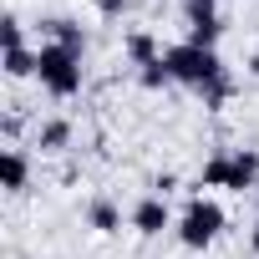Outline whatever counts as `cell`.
<instances>
[{"label":"cell","instance_id":"12","mask_svg":"<svg viewBox=\"0 0 259 259\" xmlns=\"http://www.w3.org/2000/svg\"><path fill=\"white\" fill-rule=\"evenodd\" d=\"M6 76H11V81L36 76V51H31V46H6Z\"/></svg>","mask_w":259,"mask_h":259},{"label":"cell","instance_id":"17","mask_svg":"<svg viewBox=\"0 0 259 259\" xmlns=\"http://www.w3.org/2000/svg\"><path fill=\"white\" fill-rule=\"evenodd\" d=\"M249 249H254V259H259V198H254V234H249Z\"/></svg>","mask_w":259,"mask_h":259},{"label":"cell","instance_id":"11","mask_svg":"<svg viewBox=\"0 0 259 259\" xmlns=\"http://www.w3.org/2000/svg\"><path fill=\"white\" fill-rule=\"evenodd\" d=\"M87 224H92L97 234H117V229H122V208H117L107 193H97V198H87Z\"/></svg>","mask_w":259,"mask_h":259},{"label":"cell","instance_id":"4","mask_svg":"<svg viewBox=\"0 0 259 259\" xmlns=\"http://www.w3.org/2000/svg\"><path fill=\"white\" fill-rule=\"evenodd\" d=\"M219 234H224V208H219L213 198L193 193V198L183 203V213H178V244H188V249H208Z\"/></svg>","mask_w":259,"mask_h":259},{"label":"cell","instance_id":"6","mask_svg":"<svg viewBox=\"0 0 259 259\" xmlns=\"http://www.w3.org/2000/svg\"><path fill=\"white\" fill-rule=\"evenodd\" d=\"M127 219H133V229H138L143 239H158V234L173 224V213H168V198H163V193H148V198H138Z\"/></svg>","mask_w":259,"mask_h":259},{"label":"cell","instance_id":"15","mask_svg":"<svg viewBox=\"0 0 259 259\" xmlns=\"http://www.w3.org/2000/svg\"><path fill=\"white\" fill-rule=\"evenodd\" d=\"M97 11H102L107 21H117V16H127V11H133V0H97Z\"/></svg>","mask_w":259,"mask_h":259},{"label":"cell","instance_id":"7","mask_svg":"<svg viewBox=\"0 0 259 259\" xmlns=\"http://www.w3.org/2000/svg\"><path fill=\"white\" fill-rule=\"evenodd\" d=\"M0 188H6V193H26L31 188V153L21 143L0 153Z\"/></svg>","mask_w":259,"mask_h":259},{"label":"cell","instance_id":"2","mask_svg":"<svg viewBox=\"0 0 259 259\" xmlns=\"http://www.w3.org/2000/svg\"><path fill=\"white\" fill-rule=\"evenodd\" d=\"M198 188H229V193H254L259 188V153L254 148H224L203 163Z\"/></svg>","mask_w":259,"mask_h":259},{"label":"cell","instance_id":"18","mask_svg":"<svg viewBox=\"0 0 259 259\" xmlns=\"http://www.w3.org/2000/svg\"><path fill=\"white\" fill-rule=\"evenodd\" d=\"M249 76H259V51H254V56H249Z\"/></svg>","mask_w":259,"mask_h":259},{"label":"cell","instance_id":"10","mask_svg":"<svg viewBox=\"0 0 259 259\" xmlns=\"http://www.w3.org/2000/svg\"><path fill=\"white\" fill-rule=\"evenodd\" d=\"M122 56L143 71V66L163 61V46H158V36H153V31H127V36H122Z\"/></svg>","mask_w":259,"mask_h":259},{"label":"cell","instance_id":"13","mask_svg":"<svg viewBox=\"0 0 259 259\" xmlns=\"http://www.w3.org/2000/svg\"><path fill=\"white\" fill-rule=\"evenodd\" d=\"M138 81H143L148 92H163V87H173V71H168V61H153V66L138 71Z\"/></svg>","mask_w":259,"mask_h":259},{"label":"cell","instance_id":"5","mask_svg":"<svg viewBox=\"0 0 259 259\" xmlns=\"http://www.w3.org/2000/svg\"><path fill=\"white\" fill-rule=\"evenodd\" d=\"M178 11L188 21V41L193 46H213L219 51V36H224V16H219V0H178Z\"/></svg>","mask_w":259,"mask_h":259},{"label":"cell","instance_id":"14","mask_svg":"<svg viewBox=\"0 0 259 259\" xmlns=\"http://www.w3.org/2000/svg\"><path fill=\"white\" fill-rule=\"evenodd\" d=\"M0 36H6V46H26V26H21V16H6V21H0Z\"/></svg>","mask_w":259,"mask_h":259},{"label":"cell","instance_id":"9","mask_svg":"<svg viewBox=\"0 0 259 259\" xmlns=\"http://www.w3.org/2000/svg\"><path fill=\"white\" fill-rule=\"evenodd\" d=\"M71 138H76L71 117H46V122H36V148H41V153H66Z\"/></svg>","mask_w":259,"mask_h":259},{"label":"cell","instance_id":"3","mask_svg":"<svg viewBox=\"0 0 259 259\" xmlns=\"http://www.w3.org/2000/svg\"><path fill=\"white\" fill-rule=\"evenodd\" d=\"M36 81L51 92V97H76L81 92V81H87V71H81V51H66V46H56V41H41L36 46Z\"/></svg>","mask_w":259,"mask_h":259},{"label":"cell","instance_id":"1","mask_svg":"<svg viewBox=\"0 0 259 259\" xmlns=\"http://www.w3.org/2000/svg\"><path fill=\"white\" fill-rule=\"evenodd\" d=\"M163 61H168V71H173V81H178V87H188V92H198V97H203V107H208V112H219V107L239 92V81L229 76V66H224V56H219L213 46L178 41V46H168V51H163Z\"/></svg>","mask_w":259,"mask_h":259},{"label":"cell","instance_id":"8","mask_svg":"<svg viewBox=\"0 0 259 259\" xmlns=\"http://www.w3.org/2000/svg\"><path fill=\"white\" fill-rule=\"evenodd\" d=\"M41 36L56 41V46H66V51H87V31H81V21H71V16H46V21H41Z\"/></svg>","mask_w":259,"mask_h":259},{"label":"cell","instance_id":"16","mask_svg":"<svg viewBox=\"0 0 259 259\" xmlns=\"http://www.w3.org/2000/svg\"><path fill=\"white\" fill-rule=\"evenodd\" d=\"M153 188H158V193H163V198H168V193H173V188H178V173H158V183H153Z\"/></svg>","mask_w":259,"mask_h":259}]
</instances>
